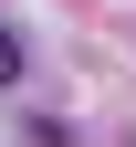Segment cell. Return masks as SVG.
<instances>
[{
    "mask_svg": "<svg viewBox=\"0 0 136 147\" xmlns=\"http://www.w3.org/2000/svg\"><path fill=\"white\" fill-rule=\"evenodd\" d=\"M11 74H21V42H11V32H0V84H11Z\"/></svg>",
    "mask_w": 136,
    "mask_h": 147,
    "instance_id": "cell-1",
    "label": "cell"
}]
</instances>
